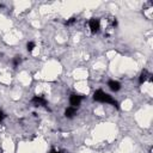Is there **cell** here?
<instances>
[{"mask_svg":"<svg viewBox=\"0 0 153 153\" xmlns=\"http://www.w3.org/2000/svg\"><path fill=\"white\" fill-rule=\"evenodd\" d=\"M93 99L96 102H101V103H109L111 105H114L115 108H117L119 109V103L117 101H115L111 96H109L108 93L103 92L102 90H97L94 93H93Z\"/></svg>","mask_w":153,"mask_h":153,"instance_id":"cell-1","label":"cell"},{"mask_svg":"<svg viewBox=\"0 0 153 153\" xmlns=\"http://www.w3.org/2000/svg\"><path fill=\"white\" fill-rule=\"evenodd\" d=\"M89 28H90V30H91L92 34L98 32L99 29H101V22H99V19H97V18H91L90 21H89Z\"/></svg>","mask_w":153,"mask_h":153,"instance_id":"cell-2","label":"cell"},{"mask_svg":"<svg viewBox=\"0 0 153 153\" xmlns=\"http://www.w3.org/2000/svg\"><path fill=\"white\" fill-rule=\"evenodd\" d=\"M31 103L35 105V107H46L47 105V101L42 97V96H35L32 98Z\"/></svg>","mask_w":153,"mask_h":153,"instance_id":"cell-3","label":"cell"},{"mask_svg":"<svg viewBox=\"0 0 153 153\" xmlns=\"http://www.w3.org/2000/svg\"><path fill=\"white\" fill-rule=\"evenodd\" d=\"M82 99H83L82 96H79V94H72L71 97H69V103H71L72 107L76 108V107H78V105L80 104Z\"/></svg>","mask_w":153,"mask_h":153,"instance_id":"cell-4","label":"cell"},{"mask_svg":"<svg viewBox=\"0 0 153 153\" xmlns=\"http://www.w3.org/2000/svg\"><path fill=\"white\" fill-rule=\"evenodd\" d=\"M108 86H109L110 90L114 91V92H117V91L121 89V84H120L119 82H115V80H110V82L108 83Z\"/></svg>","mask_w":153,"mask_h":153,"instance_id":"cell-5","label":"cell"},{"mask_svg":"<svg viewBox=\"0 0 153 153\" xmlns=\"http://www.w3.org/2000/svg\"><path fill=\"white\" fill-rule=\"evenodd\" d=\"M75 114H76V108L69 107V108H67L66 111H65V116L68 117V119H72V117H74Z\"/></svg>","mask_w":153,"mask_h":153,"instance_id":"cell-6","label":"cell"},{"mask_svg":"<svg viewBox=\"0 0 153 153\" xmlns=\"http://www.w3.org/2000/svg\"><path fill=\"white\" fill-rule=\"evenodd\" d=\"M148 76H151V75L148 74V72H147V71H142V73H141V75H140V78H139L140 84H144V83L148 79Z\"/></svg>","mask_w":153,"mask_h":153,"instance_id":"cell-7","label":"cell"},{"mask_svg":"<svg viewBox=\"0 0 153 153\" xmlns=\"http://www.w3.org/2000/svg\"><path fill=\"white\" fill-rule=\"evenodd\" d=\"M19 64H21V57H19V56H16L14 59H13V66H14V67H18Z\"/></svg>","mask_w":153,"mask_h":153,"instance_id":"cell-8","label":"cell"},{"mask_svg":"<svg viewBox=\"0 0 153 153\" xmlns=\"http://www.w3.org/2000/svg\"><path fill=\"white\" fill-rule=\"evenodd\" d=\"M26 49H28V51H32L35 49V43L34 42H29L26 44Z\"/></svg>","mask_w":153,"mask_h":153,"instance_id":"cell-9","label":"cell"},{"mask_svg":"<svg viewBox=\"0 0 153 153\" xmlns=\"http://www.w3.org/2000/svg\"><path fill=\"white\" fill-rule=\"evenodd\" d=\"M74 22H75V18H74V17H72V18H69V21H67V22H66V25H72Z\"/></svg>","mask_w":153,"mask_h":153,"instance_id":"cell-10","label":"cell"},{"mask_svg":"<svg viewBox=\"0 0 153 153\" xmlns=\"http://www.w3.org/2000/svg\"><path fill=\"white\" fill-rule=\"evenodd\" d=\"M4 119H5V114L3 111H0V122H1Z\"/></svg>","mask_w":153,"mask_h":153,"instance_id":"cell-11","label":"cell"},{"mask_svg":"<svg viewBox=\"0 0 153 153\" xmlns=\"http://www.w3.org/2000/svg\"><path fill=\"white\" fill-rule=\"evenodd\" d=\"M49 153H62V152H60V151H55V149H51Z\"/></svg>","mask_w":153,"mask_h":153,"instance_id":"cell-12","label":"cell"}]
</instances>
